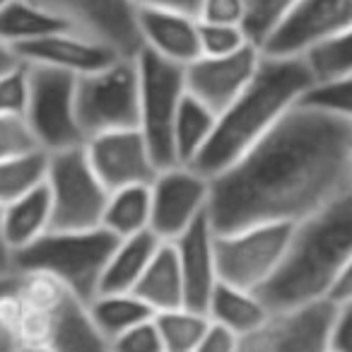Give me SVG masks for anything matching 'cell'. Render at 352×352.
<instances>
[{"label":"cell","mask_w":352,"mask_h":352,"mask_svg":"<svg viewBox=\"0 0 352 352\" xmlns=\"http://www.w3.org/2000/svg\"><path fill=\"white\" fill-rule=\"evenodd\" d=\"M352 123L299 104L239 162L210 179L217 234L297 225L352 188Z\"/></svg>","instance_id":"cell-1"},{"label":"cell","mask_w":352,"mask_h":352,"mask_svg":"<svg viewBox=\"0 0 352 352\" xmlns=\"http://www.w3.org/2000/svg\"><path fill=\"white\" fill-rule=\"evenodd\" d=\"M316 85L302 56H265L249 87L217 116L210 142L191 169L215 179L256 147Z\"/></svg>","instance_id":"cell-2"},{"label":"cell","mask_w":352,"mask_h":352,"mask_svg":"<svg viewBox=\"0 0 352 352\" xmlns=\"http://www.w3.org/2000/svg\"><path fill=\"white\" fill-rule=\"evenodd\" d=\"M352 263V188L297 222L275 278L258 292L270 311L331 302L338 280Z\"/></svg>","instance_id":"cell-3"},{"label":"cell","mask_w":352,"mask_h":352,"mask_svg":"<svg viewBox=\"0 0 352 352\" xmlns=\"http://www.w3.org/2000/svg\"><path fill=\"white\" fill-rule=\"evenodd\" d=\"M118 239L104 227L82 232L51 230L15 254V273H46L82 302H92L102 287Z\"/></svg>","instance_id":"cell-4"},{"label":"cell","mask_w":352,"mask_h":352,"mask_svg":"<svg viewBox=\"0 0 352 352\" xmlns=\"http://www.w3.org/2000/svg\"><path fill=\"white\" fill-rule=\"evenodd\" d=\"M135 58H116L107 68L78 78L75 113L85 142L104 133L140 128V75Z\"/></svg>","instance_id":"cell-5"},{"label":"cell","mask_w":352,"mask_h":352,"mask_svg":"<svg viewBox=\"0 0 352 352\" xmlns=\"http://www.w3.org/2000/svg\"><path fill=\"white\" fill-rule=\"evenodd\" d=\"M44 184L51 196V230L82 232L102 227L109 188L99 182L85 147L46 155Z\"/></svg>","instance_id":"cell-6"},{"label":"cell","mask_w":352,"mask_h":352,"mask_svg":"<svg viewBox=\"0 0 352 352\" xmlns=\"http://www.w3.org/2000/svg\"><path fill=\"white\" fill-rule=\"evenodd\" d=\"M135 60L140 75V131L160 169H169L176 166L171 131L186 97V68L147 49Z\"/></svg>","instance_id":"cell-7"},{"label":"cell","mask_w":352,"mask_h":352,"mask_svg":"<svg viewBox=\"0 0 352 352\" xmlns=\"http://www.w3.org/2000/svg\"><path fill=\"white\" fill-rule=\"evenodd\" d=\"M294 225H258L217 234V275L232 287L261 292L283 265Z\"/></svg>","instance_id":"cell-8"},{"label":"cell","mask_w":352,"mask_h":352,"mask_svg":"<svg viewBox=\"0 0 352 352\" xmlns=\"http://www.w3.org/2000/svg\"><path fill=\"white\" fill-rule=\"evenodd\" d=\"M75 85L78 78L70 73L30 65V104L25 121L46 155L85 147L75 113Z\"/></svg>","instance_id":"cell-9"},{"label":"cell","mask_w":352,"mask_h":352,"mask_svg":"<svg viewBox=\"0 0 352 352\" xmlns=\"http://www.w3.org/2000/svg\"><path fill=\"white\" fill-rule=\"evenodd\" d=\"M58 17L68 30L109 46L123 58L142 51L138 6L133 0H32Z\"/></svg>","instance_id":"cell-10"},{"label":"cell","mask_w":352,"mask_h":352,"mask_svg":"<svg viewBox=\"0 0 352 352\" xmlns=\"http://www.w3.org/2000/svg\"><path fill=\"white\" fill-rule=\"evenodd\" d=\"M152 222L150 232L160 241H176L193 222L208 215L210 206V179L191 166L162 169L150 184Z\"/></svg>","instance_id":"cell-11"},{"label":"cell","mask_w":352,"mask_h":352,"mask_svg":"<svg viewBox=\"0 0 352 352\" xmlns=\"http://www.w3.org/2000/svg\"><path fill=\"white\" fill-rule=\"evenodd\" d=\"M85 152L109 193L128 186H150L162 171L140 128L92 138L85 142Z\"/></svg>","instance_id":"cell-12"},{"label":"cell","mask_w":352,"mask_h":352,"mask_svg":"<svg viewBox=\"0 0 352 352\" xmlns=\"http://www.w3.org/2000/svg\"><path fill=\"white\" fill-rule=\"evenodd\" d=\"M333 302L275 311L251 336L241 338L239 352H328Z\"/></svg>","instance_id":"cell-13"},{"label":"cell","mask_w":352,"mask_h":352,"mask_svg":"<svg viewBox=\"0 0 352 352\" xmlns=\"http://www.w3.org/2000/svg\"><path fill=\"white\" fill-rule=\"evenodd\" d=\"M352 27V0H302L270 39L261 46L265 56H304L321 41Z\"/></svg>","instance_id":"cell-14"},{"label":"cell","mask_w":352,"mask_h":352,"mask_svg":"<svg viewBox=\"0 0 352 352\" xmlns=\"http://www.w3.org/2000/svg\"><path fill=\"white\" fill-rule=\"evenodd\" d=\"M261 60L263 51L256 44L232 56H201L186 65V92L220 116L249 87Z\"/></svg>","instance_id":"cell-15"},{"label":"cell","mask_w":352,"mask_h":352,"mask_svg":"<svg viewBox=\"0 0 352 352\" xmlns=\"http://www.w3.org/2000/svg\"><path fill=\"white\" fill-rule=\"evenodd\" d=\"M217 232L210 217L203 215L193 222L176 241H171L179 256L184 275V289H186V307L193 311L208 314V304L220 285L217 275V254H215Z\"/></svg>","instance_id":"cell-16"},{"label":"cell","mask_w":352,"mask_h":352,"mask_svg":"<svg viewBox=\"0 0 352 352\" xmlns=\"http://www.w3.org/2000/svg\"><path fill=\"white\" fill-rule=\"evenodd\" d=\"M20 58L27 65H41V68H54L60 73H70L75 78L97 73L107 68L116 58H123L109 46L89 39L85 34H78L73 30H63L49 34L39 41H32L27 46L17 49Z\"/></svg>","instance_id":"cell-17"},{"label":"cell","mask_w":352,"mask_h":352,"mask_svg":"<svg viewBox=\"0 0 352 352\" xmlns=\"http://www.w3.org/2000/svg\"><path fill=\"white\" fill-rule=\"evenodd\" d=\"M142 49L162 56L176 65H191L201 58V22L198 17L169 10L138 8Z\"/></svg>","instance_id":"cell-18"},{"label":"cell","mask_w":352,"mask_h":352,"mask_svg":"<svg viewBox=\"0 0 352 352\" xmlns=\"http://www.w3.org/2000/svg\"><path fill=\"white\" fill-rule=\"evenodd\" d=\"M49 340L51 352H113L111 340L94 323L89 304L68 292L49 311Z\"/></svg>","instance_id":"cell-19"},{"label":"cell","mask_w":352,"mask_h":352,"mask_svg":"<svg viewBox=\"0 0 352 352\" xmlns=\"http://www.w3.org/2000/svg\"><path fill=\"white\" fill-rule=\"evenodd\" d=\"M133 294L142 299L155 314L171 311V309L186 307V289H184V275L179 265L174 244H162L157 249L152 263L147 265L145 275L135 285Z\"/></svg>","instance_id":"cell-20"},{"label":"cell","mask_w":352,"mask_h":352,"mask_svg":"<svg viewBox=\"0 0 352 352\" xmlns=\"http://www.w3.org/2000/svg\"><path fill=\"white\" fill-rule=\"evenodd\" d=\"M273 316L265 302L258 297V292L232 287L220 283L215 287L208 304V318L217 326H225L234 336L246 338L265 326V321Z\"/></svg>","instance_id":"cell-21"},{"label":"cell","mask_w":352,"mask_h":352,"mask_svg":"<svg viewBox=\"0 0 352 352\" xmlns=\"http://www.w3.org/2000/svg\"><path fill=\"white\" fill-rule=\"evenodd\" d=\"M162 244L164 241L157 239L152 232H142V234L128 236V239H118L116 249H113L111 258H109L107 270H104L99 294L133 292Z\"/></svg>","instance_id":"cell-22"},{"label":"cell","mask_w":352,"mask_h":352,"mask_svg":"<svg viewBox=\"0 0 352 352\" xmlns=\"http://www.w3.org/2000/svg\"><path fill=\"white\" fill-rule=\"evenodd\" d=\"M3 222H6V236L15 254L51 232L54 212H51V196L46 184L41 182L39 186L22 193L17 201L3 208Z\"/></svg>","instance_id":"cell-23"},{"label":"cell","mask_w":352,"mask_h":352,"mask_svg":"<svg viewBox=\"0 0 352 352\" xmlns=\"http://www.w3.org/2000/svg\"><path fill=\"white\" fill-rule=\"evenodd\" d=\"M215 123H217V113L186 92L182 107H179V113H176L174 131H171L176 164L191 166L201 157V152L210 142Z\"/></svg>","instance_id":"cell-24"},{"label":"cell","mask_w":352,"mask_h":352,"mask_svg":"<svg viewBox=\"0 0 352 352\" xmlns=\"http://www.w3.org/2000/svg\"><path fill=\"white\" fill-rule=\"evenodd\" d=\"M63 30L68 27L58 17L34 6L32 0H6V6L0 8V41L15 49Z\"/></svg>","instance_id":"cell-25"},{"label":"cell","mask_w":352,"mask_h":352,"mask_svg":"<svg viewBox=\"0 0 352 352\" xmlns=\"http://www.w3.org/2000/svg\"><path fill=\"white\" fill-rule=\"evenodd\" d=\"M152 222V193L150 186H128L111 191L104 210L102 227L111 232L116 239L150 232Z\"/></svg>","instance_id":"cell-26"},{"label":"cell","mask_w":352,"mask_h":352,"mask_svg":"<svg viewBox=\"0 0 352 352\" xmlns=\"http://www.w3.org/2000/svg\"><path fill=\"white\" fill-rule=\"evenodd\" d=\"M89 311H92V318L99 326V331L111 342L131 328L155 318V311L133 292L97 294L89 302Z\"/></svg>","instance_id":"cell-27"},{"label":"cell","mask_w":352,"mask_h":352,"mask_svg":"<svg viewBox=\"0 0 352 352\" xmlns=\"http://www.w3.org/2000/svg\"><path fill=\"white\" fill-rule=\"evenodd\" d=\"M155 323L164 342V352H196L198 342L210 326V318L203 311L182 307L155 314Z\"/></svg>","instance_id":"cell-28"},{"label":"cell","mask_w":352,"mask_h":352,"mask_svg":"<svg viewBox=\"0 0 352 352\" xmlns=\"http://www.w3.org/2000/svg\"><path fill=\"white\" fill-rule=\"evenodd\" d=\"M307 65L311 68L316 85L321 82H336V80L350 78L352 75V27L345 32L331 36L314 46L311 51L302 56Z\"/></svg>","instance_id":"cell-29"},{"label":"cell","mask_w":352,"mask_h":352,"mask_svg":"<svg viewBox=\"0 0 352 352\" xmlns=\"http://www.w3.org/2000/svg\"><path fill=\"white\" fill-rule=\"evenodd\" d=\"M46 176V152L27 155L20 160L0 162V208L10 206L22 193L39 186Z\"/></svg>","instance_id":"cell-30"},{"label":"cell","mask_w":352,"mask_h":352,"mask_svg":"<svg viewBox=\"0 0 352 352\" xmlns=\"http://www.w3.org/2000/svg\"><path fill=\"white\" fill-rule=\"evenodd\" d=\"M302 0H246L244 32L256 46H263L285 17L299 6Z\"/></svg>","instance_id":"cell-31"},{"label":"cell","mask_w":352,"mask_h":352,"mask_svg":"<svg viewBox=\"0 0 352 352\" xmlns=\"http://www.w3.org/2000/svg\"><path fill=\"white\" fill-rule=\"evenodd\" d=\"M22 311L25 304L17 289V275L0 278V352H17L22 347Z\"/></svg>","instance_id":"cell-32"},{"label":"cell","mask_w":352,"mask_h":352,"mask_svg":"<svg viewBox=\"0 0 352 352\" xmlns=\"http://www.w3.org/2000/svg\"><path fill=\"white\" fill-rule=\"evenodd\" d=\"M41 152L36 138L22 116H0V162L20 160Z\"/></svg>","instance_id":"cell-33"},{"label":"cell","mask_w":352,"mask_h":352,"mask_svg":"<svg viewBox=\"0 0 352 352\" xmlns=\"http://www.w3.org/2000/svg\"><path fill=\"white\" fill-rule=\"evenodd\" d=\"M304 104H311L323 111H331L336 116L352 123V75L336 80V82L314 85L311 92L304 97Z\"/></svg>","instance_id":"cell-34"},{"label":"cell","mask_w":352,"mask_h":352,"mask_svg":"<svg viewBox=\"0 0 352 352\" xmlns=\"http://www.w3.org/2000/svg\"><path fill=\"white\" fill-rule=\"evenodd\" d=\"M201 22V20H198ZM254 41L244 32V27L232 25H208L201 22V54L203 56H232L246 49Z\"/></svg>","instance_id":"cell-35"},{"label":"cell","mask_w":352,"mask_h":352,"mask_svg":"<svg viewBox=\"0 0 352 352\" xmlns=\"http://www.w3.org/2000/svg\"><path fill=\"white\" fill-rule=\"evenodd\" d=\"M30 104V65L22 63L6 78H0V116L25 118Z\"/></svg>","instance_id":"cell-36"},{"label":"cell","mask_w":352,"mask_h":352,"mask_svg":"<svg viewBox=\"0 0 352 352\" xmlns=\"http://www.w3.org/2000/svg\"><path fill=\"white\" fill-rule=\"evenodd\" d=\"M111 347L113 352H164V342H162V336L157 331L155 318L118 336L111 342Z\"/></svg>","instance_id":"cell-37"},{"label":"cell","mask_w":352,"mask_h":352,"mask_svg":"<svg viewBox=\"0 0 352 352\" xmlns=\"http://www.w3.org/2000/svg\"><path fill=\"white\" fill-rule=\"evenodd\" d=\"M246 12V0H203L198 20L208 25L244 27Z\"/></svg>","instance_id":"cell-38"},{"label":"cell","mask_w":352,"mask_h":352,"mask_svg":"<svg viewBox=\"0 0 352 352\" xmlns=\"http://www.w3.org/2000/svg\"><path fill=\"white\" fill-rule=\"evenodd\" d=\"M333 321L328 333V352H352V299L333 304Z\"/></svg>","instance_id":"cell-39"},{"label":"cell","mask_w":352,"mask_h":352,"mask_svg":"<svg viewBox=\"0 0 352 352\" xmlns=\"http://www.w3.org/2000/svg\"><path fill=\"white\" fill-rule=\"evenodd\" d=\"M239 345H241L239 336H234L225 326H217V323L210 321L203 340L198 342L196 352H239Z\"/></svg>","instance_id":"cell-40"},{"label":"cell","mask_w":352,"mask_h":352,"mask_svg":"<svg viewBox=\"0 0 352 352\" xmlns=\"http://www.w3.org/2000/svg\"><path fill=\"white\" fill-rule=\"evenodd\" d=\"M138 8L145 10H169V12H182V15L198 17L203 0H133Z\"/></svg>","instance_id":"cell-41"},{"label":"cell","mask_w":352,"mask_h":352,"mask_svg":"<svg viewBox=\"0 0 352 352\" xmlns=\"http://www.w3.org/2000/svg\"><path fill=\"white\" fill-rule=\"evenodd\" d=\"M15 273V251L6 236V222H3V208H0V278Z\"/></svg>","instance_id":"cell-42"},{"label":"cell","mask_w":352,"mask_h":352,"mask_svg":"<svg viewBox=\"0 0 352 352\" xmlns=\"http://www.w3.org/2000/svg\"><path fill=\"white\" fill-rule=\"evenodd\" d=\"M22 63H25V60L20 58V54H17L15 46L0 41V78H6L8 73H12L15 68H20Z\"/></svg>","instance_id":"cell-43"},{"label":"cell","mask_w":352,"mask_h":352,"mask_svg":"<svg viewBox=\"0 0 352 352\" xmlns=\"http://www.w3.org/2000/svg\"><path fill=\"white\" fill-rule=\"evenodd\" d=\"M352 299V263L347 265V270L342 273V278L338 280L336 289L331 294V302L338 304V302H350Z\"/></svg>","instance_id":"cell-44"},{"label":"cell","mask_w":352,"mask_h":352,"mask_svg":"<svg viewBox=\"0 0 352 352\" xmlns=\"http://www.w3.org/2000/svg\"><path fill=\"white\" fill-rule=\"evenodd\" d=\"M17 352H51L49 347H41V345H22Z\"/></svg>","instance_id":"cell-45"},{"label":"cell","mask_w":352,"mask_h":352,"mask_svg":"<svg viewBox=\"0 0 352 352\" xmlns=\"http://www.w3.org/2000/svg\"><path fill=\"white\" fill-rule=\"evenodd\" d=\"M3 6H6V0H0V8H3Z\"/></svg>","instance_id":"cell-46"},{"label":"cell","mask_w":352,"mask_h":352,"mask_svg":"<svg viewBox=\"0 0 352 352\" xmlns=\"http://www.w3.org/2000/svg\"><path fill=\"white\" fill-rule=\"evenodd\" d=\"M350 171H352V162H350Z\"/></svg>","instance_id":"cell-47"}]
</instances>
